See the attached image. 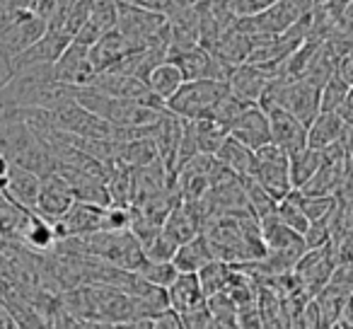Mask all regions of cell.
<instances>
[{
  "label": "cell",
  "instance_id": "1",
  "mask_svg": "<svg viewBox=\"0 0 353 329\" xmlns=\"http://www.w3.org/2000/svg\"><path fill=\"white\" fill-rule=\"evenodd\" d=\"M75 102H80L85 109L102 117L112 128H141L150 126L160 119L157 109L143 107L133 99H117L109 94L97 92L94 88H75Z\"/></svg>",
  "mask_w": 353,
  "mask_h": 329
},
{
  "label": "cell",
  "instance_id": "2",
  "mask_svg": "<svg viewBox=\"0 0 353 329\" xmlns=\"http://www.w3.org/2000/svg\"><path fill=\"white\" fill-rule=\"evenodd\" d=\"M228 90V83L223 80H187L182 88L176 90L165 102L167 112H172L179 119H211L213 109L218 107Z\"/></svg>",
  "mask_w": 353,
  "mask_h": 329
},
{
  "label": "cell",
  "instance_id": "3",
  "mask_svg": "<svg viewBox=\"0 0 353 329\" xmlns=\"http://www.w3.org/2000/svg\"><path fill=\"white\" fill-rule=\"evenodd\" d=\"M250 177L261 189H266L276 201H281L293 192L288 175V155L281 148H276L274 143L254 150V165H252Z\"/></svg>",
  "mask_w": 353,
  "mask_h": 329
},
{
  "label": "cell",
  "instance_id": "4",
  "mask_svg": "<svg viewBox=\"0 0 353 329\" xmlns=\"http://www.w3.org/2000/svg\"><path fill=\"white\" fill-rule=\"evenodd\" d=\"M46 30L49 25L39 15H34L32 10H17L12 20L0 30V56L12 61L25 49H30L37 39H41Z\"/></svg>",
  "mask_w": 353,
  "mask_h": 329
},
{
  "label": "cell",
  "instance_id": "5",
  "mask_svg": "<svg viewBox=\"0 0 353 329\" xmlns=\"http://www.w3.org/2000/svg\"><path fill=\"white\" fill-rule=\"evenodd\" d=\"M114 30H119L131 44L143 49L148 41L165 34L167 17L162 12L143 10L136 6H117V27Z\"/></svg>",
  "mask_w": 353,
  "mask_h": 329
},
{
  "label": "cell",
  "instance_id": "6",
  "mask_svg": "<svg viewBox=\"0 0 353 329\" xmlns=\"http://www.w3.org/2000/svg\"><path fill=\"white\" fill-rule=\"evenodd\" d=\"M334 266H336V259H334V250L332 242L324 247H317V250H305L303 257L298 259V264L293 266L295 279L300 281V288L307 295L310 300L329 283L334 274Z\"/></svg>",
  "mask_w": 353,
  "mask_h": 329
},
{
  "label": "cell",
  "instance_id": "7",
  "mask_svg": "<svg viewBox=\"0 0 353 329\" xmlns=\"http://www.w3.org/2000/svg\"><path fill=\"white\" fill-rule=\"evenodd\" d=\"M274 78H279V68L266 63H240L230 68L228 75V90L237 99L247 104H259L266 85Z\"/></svg>",
  "mask_w": 353,
  "mask_h": 329
},
{
  "label": "cell",
  "instance_id": "8",
  "mask_svg": "<svg viewBox=\"0 0 353 329\" xmlns=\"http://www.w3.org/2000/svg\"><path fill=\"white\" fill-rule=\"evenodd\" d=\"M68 44H70V37L65 34V32L46 30V34L41 37V39H37L30 49H25L20 56H15V59L10 61L12 75L20 73V70L34 68V66H54Z\"/></svg>",
  "mask_w": 353,
  "mask_h": 329
},
{
  "label": "cell",
  "instance_id": "9",
  "mask_svg": "<svg viewBox=\"0 0 353 329\" xmlns=\"http://www.w3.org/2000/svg\"><path fill=\"white\" fill-rule=\"evenodd\" d=\"M269 114V128H271V143L276 148L285 152V155H293V152L303 150L307 146V126L303 121L288 114L281 107L264 109Z\"/></svg>",
  "mask_w": 353,
  "mask_h": 329
},
{
  "label": "cell",
  "instance_id": "10",
  "mask_svg": "<svg viewBox=\"0 0 353 329\" xmlns=\"http://www.w3.org/2000/svg\"><path fill=\"white\" fill-rule=\"evenodd\" d=\"M54 78L59 83L73 85V88H85L94 78L92 63H90V46H83L70 39L61 59L54 63Z\"/></svg>",
  "mask_w": 353,
  "mask_h": 329
},
{
  "label": "cell",
  "instance_id": "11",
  "mask_svg": "<svg viewBox=\"0 0 353 329\" xmlns=\"http://www.w3.org/2000/svg\"><path fill=\"white\" fill-rule=\"evenodd\" d=\"M73 201H75V197H73V192H70V187L54 172L41 179L39 197H37V203L32 211L39 213V216L46 218L49 223H56L68 213Z\"/></svg>",
  "mask_w": 353,
  "mask_h": 329
},
{
  "label": "cell",
  "instance_id": "12",
  "mask_svg": "<svg viewBox=\"0 0 353 329\" xmlns=\"http://www.w3.org/2000/svg\"><path fill=\"white\" fill-rule=\"evenodd\" d=\"M259 230H261V242H264L266 252H274V255H293V257H303L305 247V237L298 230L288 228L281 221L276 213L261 218L259 221Z\"/></svg>",
  "mask_w": 353,
  "mask_h": 329
},
{
  "label": "cell",
  "instance_id": "13",
  "mask_svg": "<svg viewBox=\"0 0 353 329\" xmlns=\"http://www.w3.org/2000/svg\"><path fill=\"white\" fill-rule=\"evenodd\" d=\"M228 133L240 143H245L247 148H252V150H259V148L271 143L269 114L259 104H247L245 112L237 117V121L232 123Z\"/></svg>",
  "mask_w": 353,
  "mask_h": 329
},
{
  "label": "cell",
  "instance_id": "14",
  "mask_svg": "<svg viewBox=\"0 0 353 329\" xmlns=\"http://www.w3.org/2000/svg\"><path fill=\"white\" fill-rule=\"evenodd\" d=\"M141 46L131 44L119 30H109L90 46V63H92L94 73H104V70L114 68L119 61L126 59L128 54H133Z\"/></svg>",
  "mask_w": 353,
  "mask_h": 329
},
{
  "label": "cell",
  "instance_id": "15",
  "mask_svg": "<svg viewBox=\"0 0 353 329\" xmlns=\"http://www.w3.org/2000/svg\"><path fill=\"white\" fill-rule=\"evenodd\" d=\"M167 303L176 315L192 312V310L206 305V293L201 288L199 274H179L167 288Z\"/></svg>",
  "mask_w": 353,
  "mask_h": 329
},
{
  "label": "cell",
  "instance_id": "16",
  "mask_svg": "<svg viewBox=\"0 0 353 329\" xmlns=\"http://www.w3.org/2000/svg\"><path fill=\"white\" fill-rule=\"evenodd\" d=\"M39 189H41L39 175L30 172V170L20 168V165H10L3 197L10 199L12 203H17V206H22V208H34Z\"/></svg>",
  "mask_w": 353,
  "mask_h": 329
},
{
  "label": "cell",
  "instance_id": "17",
  "mask_svg": "<svg viewBox=\"0 0 353 329\" xmlns=\"http://www.w3.org/2000/svg\"><path fill=\"white\" fill-rule=\"evenodd\" d=\"M213 259H216V255H213L206 235H203V232H199L196 237H192L189 242L179 245V250H176L172 264L176 266V271H179V274H199V271H201L203 266H206L208 261H213Z\"/></svg>",
  "mask_w": 353,
  "mask_h": 329
},
{
  "label": "cell",
  "instance_id": "18",
  "mask_svg": "<svg viewBox=\"0 0 353 329\" xmlns=\"http://www.w3.org/2000/svg\"><path fill=\"white\" fill-rule=\"evenodd\" d=\"M213 155L228 172L237 175V177H250L252 165H254V150L247 148L245 143H240L237 138H232L230 133L223 138L221 148Z\"/></svg>",
  "mask_w": 353,
  "mask_h": 329
},
{
  "label": "cell",
  "instance_id": "19",
  "mask_svg": "<svg viewBox=\"0 0 353 329\" xmlns=\"http://www.w3.org/2000/svg\"><path fill=\"white\" fill-rule=\"evenodd\" d=\"M343 126H346V123L339 119V114L319 112L317 117L307 123V148H314V150H327V148L336 146Z\"/></svg>",
  "mask_w": 353,
  "mask_h": 329
},
{
  "label": "cell",
  "instance_id": "20",
  "mask_svg": "<svg viewBox=\"0 0 353 329\" xmlns=\"http://www.w3.org/2000/svg\"><path fill=\"white\" fill-rule=\"evenodd\" d=\"M324 160V150H314V148L305 146L303 150L288 155V175H290V184L293 189H303L305 184L312 179V175L319 170Z\"/></svg>",
  "mask_w": 353,
  "mask_h": 329
},
{
  "label": "cell",
  "instance_id": "21",
  "mask_svg": "<svg viewBox=\"0 0 353 329\" xmlns=\"http://www.w3.org/2000/svg\"><path fill=\"white\" fill-rule=\"evenodd\" d=\"M160 160L157 155V146L150 136H141L133 138V141H123L119 143V157L117 162H123L126 168H145V165H152V162Z\"/></svg>",
  "mask_w": 353,
  "mask_h": 329
},
{
  "label": "cell",
  "instance_id": "22",
  "mask_svg": "<svg viewBox=\"0 0 353 329\" xmlns=\"http://www.w3.org/2000/svg\"><path fill=\"white\" fill-rule=\"evenodd\" d=\"M145 83H148V88L157 94V97L167 102L176 90L187 83V80H184V73L179 70V66H174L172 61H162L160 66H155V68L150 70V75H148Z\"/></svg>",
  "mask_w": 353,
  "mask_h": 329
},
{
  "label": "cell",
  "instance_id": "23",
  "mask_svg": "<svg viewBox=\"0 0 353 329\" xmlns=\"http://www.w3.org/2000/svg\"><path fill=\"white\" fill-rule=\"evenodd\" d=\"M20 240L37 252L51 250V247L59 242L56 240V232H54V223H49L46 218H41L39 213H34V211L27 213V221H25V228H22Z\"/></svg>",
  "mask_w": 353,
  "mask_h": 329
},
{
  "label": "cell",
  "instance_id": "24",
  "mask_svg": "<svg viewBox=\"0 0 353 329\" xmlns=\"http://www.w3.org/2000/svg\"><path fill=\"white\" fill-rule=\"evenodd\" d=\"M187 123L194 136V143H196V150L203 152V155H213V152L221 148L223 138L228 136L225 128H221L216 121H211V119H194V121L187 119Z\"/></svg>",
  "mask_w": 353,
  "mask_h": 329
},
{
  "label": "cell",
  "instance_id": "25",
  "mask_svg": "<svg viewBox=\"0 0 353 329\" xmlns=\"http://www.w3.org/2000/svg\"><path fill=\"white\" fill-rule=\"evenodd\" d=\"M232 274H235V266L228 264V261H221V259L208 261V264L199 271V281H201V288H203V293H206V298L213 293L225 290V286H228V281L232 279Z\"/></svg>",
  "mask_w": 353,
  "mask_h": 329
},
{
  "label": "cell",
  "instance_id": "26",
  "mask_svg": "<svg viewBox=\"0 0 353 329\" xmlns=\"http://www.w3.org/2000/svg\"><path fill=\"white\" fill-rule=\"evenodd\" d=\"M136 274L143 276L150 286H157V288H170L172 281L179 276L176 266L172 261H152L148 257H143V261L136 266Z\"/></svg>",
  "mask_w": 353,
  "mask_h": 329
},
{
  "label": "cell",
  "instance_id": "27",
  "mask_svg": "<svg viewBox=\"0 0 353 329\" xmlns=\"http://www.w3.org/2000/svg\"><path fill=\"white\" fill-rule=\"evenodd\" d=\"M348 90L351 88L334 73L332 78L319 88V112H336V109L341 107L343 99H346Z\"/></svg>",
  "mask_w": 353,
  "mask_h": 329
},
{
  "label": "cell",
  "instance_id": "28",
  "mask_svg": "<svg viewBox=\"0 0 353 329\" xmlns=\"http://www.w3.org/2000/svg\"><path fill=\"white\" fill-rule=\"evenodd\" d=\"M176 250H179V245H176V242L172 240L165 230H160L150 240V245L143 247V255H145L148 259H152V261H172V259H174V255H176Z\"/></svg>",
  "mask_w": 353,
  "mask_h": 329
},
{
  "label": "cell",
  "instance_id": "29",
  "mask_svg": "<svg viewBox=\"0 0 353 329\" xmlns=\"http://www.w3.org/2000/svg\"><path fill=\"white\" fill-rule=\"evenodd\" d=\"M300 208L310 223H317L322 218L332 216L334 211V197H303L300 194Z\"/></svg>",
  "mask_w": 353,
  "mask_h": 329
},
{
  "label": "cell",
  "instance_id": "30",
  "mask_svg": "<svg viewBox=\"0 0 353 329\" xmlns=\"http://www.w3.org/2000/svg\"><path fill=\"white\" fill-rule=\"evenodd\" d=\"M276 3H281V0H232V12H235V17H252L269 10Z\"/></svg>",
  "mask_w": 353,
  "mask_h": 329
},
{
  "label": "cell",
  "instance_id": "31",
  "mask_svg": "<svg viewBox=\"0 0 353 329\" xmlns=\"http://www.w3.org/2000/svg\"><path fill=\"white\" fill-rule=\"evenodd\" d=\"M179 319H182L184 329H206L208 319H211V312H208V305H201V308L192 310V312L179 315Z\"/></svg>",
  "mask_w": 353,
  "mask_h": 329
},
{
  "label": "cell",
  "instance_id": "32",
  "mask_svg": "<svg viewBox=\"0 0 353 329\" xmlns=\"http://www.w3.org/2000/svg\"><path fill=\"white\" fill-rule=\"evenodd\" d=\"M336 75L348 88H353V51H346L336 59Z\"/></svg>",
  "mask_w": 353,
  "mask_h": 329
},
{
  "label": "cell",
  "instance_id": "33",
  "mask_svg": "<svg viewBox=\"0 0 353 329\" xmlns=\"http://www.w3.org/2000/svg\"><path fill=\"white\" fill-rule=\"evenodd\" d=\"M152 329H184V324L174 310H165V312L152 319Z\"/></svg>",
  "mask_w": 353,
  "mask_h": 329
},
{
  "label": "cell",
  "instance_id": "34",
  "mask_svg": "<svg viewBox=\"0 0 353 329\" xmlns=\"http://www.w3.org/2000/svg\"><path fill=\"white\" fill-rule=\"evenodd\" d=\"M336 324L341 329H353V293H348L346 300L341 303V308H339Z\"/></svg>",
  "mask_w": 353,
  "mask_h": 329
},
{
  "label": "cell",
  "instance_id": "35",
  "mask_svg": "<svg viewBox=\"0 0 353 329\" xmlns=\"http://www.w3.org/2000/svg\"><path fill=\"white\" fill-rule=\"evenodd\" d=\"M206 329H240L237 315H211Z\"/></svg>",
  "mask_w": 353,
  "mask_h": 329
},
{
  "label": "cell",
  "instance_id": "36",
  "mask_svg": "<svg viewBox=\"0 0 353 329\" xmlns=\"http://www.w3.org/2000/svg\"><path fill=\"white\" fill-rule=\"evenodd\" d=\"M336 146H339V150H341L343 155L351 160V157H353V123H346V126H343V131H341V136H339Z\"/></svg>",
  "mask_w": 353,
  "mask_h": 329
},
{
  "label": "cell",
  "instance_id": "37",
  "mask_svg": "<svg viewBox=\"0 0 353 329\" xmlns=\"http://www.w3.org/2000/svg\"><path fill=\"white\" fill-rule=\"evenodd\" d=\"M334 114H339V119H341L343 123H353V88L348 90L346 99H343L341 107H339Z\"/></svg>",
  "mask_w": 353,
  "mask_h": 329
},
{
  "label": "cell",
  "instance_id": "38",
  "mask_svg": "<svg viewBox=\"0 0 353 329\" xmlns=\"http://www.w3.org/2000/svg\"><path fill=\"white\" fill-rule=\"evenodd\" d=\"M12 78V66H10V59L6 56H0V88Z\"/></svg>",
  "mask_w": 353,
  "mask_h": 329
},
{
  "label": "cell",
  "instance_id": "39",
  "mask_svg": "<svg viewBox=\"0 0 353 329\" xmlns=\"http://www.w3.org/2000/svg\"><path fill=\"white\" fill-rule=\"evenodd\" d=\"M12 15H15V10H8V8H3L0 6V30L8 25V22L12 20Z\"/></svg>",
  "mask_w": 353,
  "mask_h": 329
},
{
  "label": "cell",
  "instance_id": "40",
  "mask_svg": "<svg viewBox=\"0 0 353 329\" xmlns=\"http://www.w3.org/2000/svg\"><path fill=\"white\" fill-rule=\"evenodd\" d=\"M351 162H353V157H351Z\"/></svg>",
  "mask_w": 353,
  "mask_h": 329
}]
</instances>
